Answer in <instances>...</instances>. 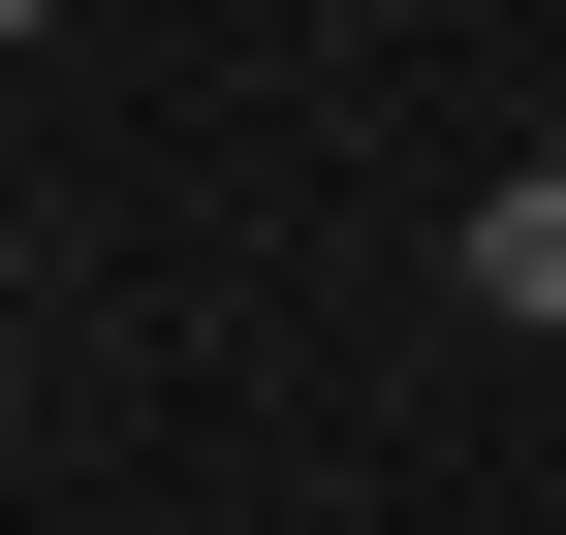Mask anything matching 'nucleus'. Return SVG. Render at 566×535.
I'll use <instances>...</instances> for the list:
<instances>
[{"label": "nucleus", "instance_id": "obj_1", "mask_svg": "<svg viewBox=\"0 0 566 535\" xmlns=\"http://www.w3.org/2000/svg\"><path fill=\"white\" fill-rule=\"evenodd\" d=\"M472 315H566V158H504V189H472Z\"/></svg>", "mask_w": 566, "mask_h": 535}]
</instances>
